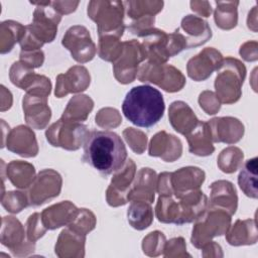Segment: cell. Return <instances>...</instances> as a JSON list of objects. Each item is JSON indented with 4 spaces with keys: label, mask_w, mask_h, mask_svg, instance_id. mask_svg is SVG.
Listing matches in <instances>:
<instances>
[{
    "label": "cell",
    "mask_w": 258,
    "mask_h": 258,
    "mask_svg": "<svg viewBox=\"0 0 258 258\" xmlns=\"http://www.w3.org/2000/svg\"><path fill=\"white\" fill-rule=\"evenodd\" d=\"M123 2L120 1H91L88 5L89 16L97 22L99 36L117 32L123 34Z\"/></svg>",
    "instance_id": "cell-4"
},
{
    "label": "cell",
    "mask_w": 258,
    "mask_h": 258,
    "mask_svg": "<svg viewBox=\"0 0 258 258\" xmlns=\"http://www.w3.org/2000/svg\"><path fill=\"white\" fill-rule=\"evenodd\" d=\"M206 205L207 197L201 190L187 192L178 204L169 195L160 196L156 206V216L160 222L182 225L201 217Z\"/></svg>",
    "instance_id": "cell-3"
},
{
    "label": "cell",
    "mask_w": 258,
    "mask_h": 258,
    "mask_svg": "<svg viewBox=\"0 0 258 258\" xmlns=\"http://www.w3.org/2000/svg\"><path fill=\"white\" fill-rule=\"evenodd\" d=\"M238 182L247 197L257 199V157L246 161L238 176Z\"/></svg>",
    "instance_id": "cell-6"
},
{
    "label": "cell",
    "mask_w": 258,
    "mask_h": 258,
    "mask_svg": "<svg viewBox=\"0 0 258 258\" xmlns=\"http://www.w3.org/2000/svg\"><path fill=\"white\" fill-rule=\"evenodd\" d=\"M62 44L72 52L73 57L80 62L91 60L95 54V44L87 29H85L81 41H78V38L71 27L63 36Z\"/></svg>",
    "instance_id": "cell-5"
},
{
    "label": "cell",
    "mask_w": 258,
    "mask_h": 258,
    "mask_svg": "<svg viewBox=\"0 0 258 258\" xmlns=\"http://www.w3.org/2000/svg\"><path fill=\"white\" fill-rule=\"evenodd\" d=\"M126 158V147L117 133L107 130L88 131L84 140V162L103 175H109L119 171Z\"/></svg>",
    "instance_id": "cell-1"
},
{
    "label": "cell",
    "mask_w": 258,
    "mask_h": 258,
    "mask_svg": "<svg viewBox=\"0 0 258 258\" xmlns=\"http://www.w3.org/2000/svg\"><path fill=\"white\" fill-rule=\"evenodd\" d=\"M130 225L137 229L143 230L147 228L152 221V209L145 202H134L127 212Z\"/></svg>",
    "instance_id": "cell-7"
},
{
    "label": "cell",
    "mask_w": 258,
    "mask_h": 258,
    "mask_svg": "<svg viewBox=\"0 0 258 258\" xmlns=\"http://www.w3.org/2000/svg\"><path fill=\"white\" fill-rule=\"evenodd\" d=\"M164 109L162 94L148 85L133 87L126 94L122 104V112L127 120L142 128H150L157 124L163 116Z\"/></svg>",
    "instance_id": "cell-2"
}]
</instances>
